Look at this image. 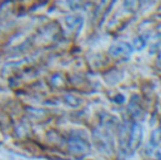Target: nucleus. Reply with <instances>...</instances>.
<instances>
[{
  "label": "nucleus",
  "mask_w": 161,
  "mask_h": 160,
  "mask_svg": "<svg viewBox=\"0 0 161 160\" xmlns=\"http://www.w3.org/2000/svg\"><path fill=\"white\" fill-rule=\"evenodd\" d=\"M142 128L138 124H135L131 128L130 137H129V147L130 149H136L139 146L140 139H142Z\"/></svg>",
  "instance_id": "obj_1"
},
{
  "label": "nucleus",
  "mask_w": 161,
  "mask_h": 160,
  "mask_svg": "<svg viewBox=\"0 0 161 160\" xmlns=\"http://www.w3.org/2000/svg\"><path fill=\"white\" fill-rule=\"evenodd\" d=\"M160 130H155V132L151 134V141H150V143H153V145H157L158 144V141H159V139H160Z\"/></svg>",
  "instance_id": "obj_3"
},
{
  "label": "nucleus",
  "mask_w": 161,
  "mask_h": 160,
  "mask_svg": "<svg viewBox=\"0 0 161 160\" xmlns=\"http://www.w3.org/2000/svg\"><path fill=\"white\" fill-rule=\"evenodd\" d=\"M144 40L142 39V37H137V39L135 40V42H134V47H135L136 49H142V47H144Z\"/></svg>",
  "instance_id": "obj_4"
},
{
  "label": "nucleus",
  "mask_w": 161,
  "mask_h": 160,
  "mask_svg": "<svg viewBox=\"0 0 161 160\" xmlns=\"http://www.w3.org/2000/svg\"><path fill=\"white\" fill-rule=\"evenodd\" d=\"M110 53L115 57H119L121 55H129L131 53V46L127 43H119L111 47Z\"/></svg>",
  "instance_id": "obj_2"
}]
</instances>
